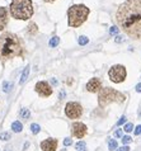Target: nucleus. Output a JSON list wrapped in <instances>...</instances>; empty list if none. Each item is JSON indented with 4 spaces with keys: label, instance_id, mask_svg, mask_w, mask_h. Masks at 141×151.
<instances>
[{
    "label": "nucleus",
    "instance_id": "f257e3e1",
    "mask_svg": "<svg viewBox=\"0 0 141 151\" xmlns=\"http://www.w3.org/2000/svg\"><path fill=\"white\" fill-rule=\"evenodd\" d=\"M118 27L134 40H141V0H126L116 12Z\"/></svg>",
    "mask_w": 141,
    "mask_h": 151
},
{
    "label": "nucleus",
    "instance_id": "f03ea898",
    "mask_svg": "<svg viewBox=\"0 0 141 151\" xmlns=\"http://www.w3.org/2000/svg\"><path fill=\"white\" fill-rule=\"evenodd\" d=\"M23 41L17 35L5 32L0 36V61H8L10 58L23 55Z\"/></svg>",
    "mask_w": 141,
    "mask_h": 151
},
{
    "label": "nucleus",
    "instance_id": "7ed1b4c3",
    "mask_svg": "<svg viewBox=\"0 0 141 151\" xmlns=\"http://www.w3.org/2000/svg\"><path fill=\"white\" fill-rule=\"evenodd\" d=\"M10 15L18 20L31 19L33 15V4L31 0H12Z\"/></svg>",
    "mask_w": 141,
    "mask_h": 151
},
{
    "label": "nucleus",
    "instance_id": "20e7f679",
    "mask_svg": "<svg viewBox=\"0 0 141 151\" xmlns=\"http://www.w3.org/2000/svg\"><path fill=\"white\" fill-rule=\"evenodd\" d=\"M90 13L89 8H86L83 4H75L68 9V23L70 27L78 28L86 20Z\"/></svg>",
    "mask_w": 141,
    "mask_h": 151
},
{
    "label": "nucleus",
    "instance_id": "39448f33",
    "mask_svg": "<svg viewBox=\"0 0 141 151\" xmlns=\"http://www.w3.org/2000/svg\"><path fill=\"white\" fill-rule=\"evenodd\" d=\"M126 100V95L113 88H102L98 94V104L101 108L107 107L109 103H123Z\"/></svg>",
    "mask_w": 141,
    "mask_h": 151
},
{
    "label": "nucleus",
    "instance_id": "423d86ee",
    "mask_svg": "<svg viewBox=\"0 0 141 151\" xmlns=\"http://www.w3.org/2000/svg\"><path fill=\"white\" fill-rule=\"evenodd\" d=\"M126 68L123 65H113L108 71V76L113 83H122L126 79Z\"/></svg>",
    "mask_w": 141,
    "mask_h": 151
},
{
    "label": "nucleus",
    "instance_id": "0eeeda50",
    "mask_svg": "<svg viewBox=\"0 0 141 151\" xmlns=\"http://www.w3.org/2000/svg\"><path fill=\"white\" fill-rule=\"evenodd\" d=\"M65 114L71 119H78L83 114V107L78 102H69L65 106Z\"/></svg>",
    "mask_w": 141,
    "mask_h": 151
},
{
    "label": "nucleus",
    "instance_id": "6e6552de",
    "mask_svg": "<svg viewBox=\"0 0 141 151\" xmlns=\"http://www.w3.org/2000/svg\"><path fill=\"white\" fill-rule=\"evenodd\" d=\"M35 89L41 96H50L52 94V88L50 86L47 81H38L36 84Z\"/></svg>",
    "mask_w": 141,
    "mask_h": 151
},
{
    "label": "nucleus",
    "instance_id": "1a4fd4ad",
    "mask_svg": "<svg viewBox=\"0 0 141 151\" xmlns=\"http://www.w3.org/2000/svg\"><path fill=\"white\" fill-rule=\"evenodd\" d=\"M86 126L81 122H74L71 126V131H73V136H75L76 138H83L86 135Z\"/></svg>",
    "mask_w": 141,
    "mask_h": 151
},
{
    "label": "nucleus",
    "instance_id": "9d476101",
    "mask_svg": "<svg viewBox=\"0 0 141 151\" xmlns=\"http://www.w3.org/2000/svg\"><path fill=\"white\" fill-rule=\"evenodd\" d=\"M101 89H102V81L98 78H93L86 83V90L90 91V93H97V91H101Z\"/></svg>",
    "mask_w": 141,
    "mask_h": 151
},
{
    "label": "nucleus",
    "instance_id": "9b49d317",
    "mask_svg": "<svg viewBox=\"0 0 141 151\" xmlns=\"http://www.w3.org/2000/svg\"><path fill=\"white\" fill-rule=\"evenodd\" d=\"M41 149L43 151H56L57 149V141L55 138H47L41 142Z\"/></svg>",
    "mask_w": 141,
    "mask_h": 151
},
{
    "label": "nucleus",
    "instance_id": "f8f14e48",
    "mask_svg": "<svg viewBox=\"0 0 141 151\" xmlns=\"http://www.w3.org/2000/svg\"><path fill=\"white\" fill-rule=\"evenodd\" d=\"M8 24V10L6 8L0 6V31H3Z\"/></svg>",
    "mask_w": 141,
    "mask_h": 151
},
{
    "label": "nucleus",
    "instance_id": "ddd939ff",
    "mask_svg": "<svg viewBox=\"0 0 141 151\" xmlns=\"http://www.w3.org/2000/svg\"><path fill=\"white\" fill-rule=\"evenodd\" d=\"M29 66H26V69L23 70V73H22V75H20V79H19V84H24L27 81V79H28V76H29Z\"/></svg>",
    "mask_w": 141,
    "mask_h": 151
},
{
    "label": "nucleus",
    "instance_id": "4468645a",
    "mask_svg": "<svg viewBox=\"0 0 141 151\" xmlns=\"http://www.w3.org/2000/svg\"><path fill=\"white\" fill-rule=\"evenodd\" d=\"M12 129H13L14 132H22L23 129V124L19 122V121H15V122L12 123Z\"/></svg>",
    "mask_w": 141,
    "mask_h": 151
},
{
    "label": "nucleus",
    "instance_id": "2eb2a0df",
    "mask_svg": "<svg viewBox=\"0 0 141 151\" xmlns=\"http://www.w3.org/2000/svg\"><path fill=\"white\" fill-rule=\"evenodd\" d=\"M37 32H38V27H37V24L33 23V22H31L29 26H28V33L33 36V35H36Z\"/></svg>",
    "mask_w": 141,
    "mask_h": 151
},
{
    "label": "nucleus",
    "instance_id": "dca6fc26",
    "mask_svg": "<svg viewBox=\"0 0 141 151\" xmlns=\"http://www.w3.org/2000/svg\"><path fill=\"white\" fill-rule=\"evenodd\" d=\"M20 117H22L23 119H28L31 117V112L29 109H27V108H23V109H20Z\"/></svg>",
    "mask_w": 141,
    "mask_h": 151
},
{
    "label": "nucleus",
    "instance_id": "f3484780",
    "mask_svg": "<svg viewBox=\"0 0 141 151\" xmlns=\"http://www.w3.org/2000/svg\"><path fill=\"white\" fill-rule=\"evenodd\" d=\"M75 147H76L78 151H88V150H86V144L84 141H79Z\"/></svg>",
    "mask_w": 141,
    "mask_h": 151
},
{
    "label": "nucleus",
    "instance_id": "a211bd4d",
    "mask_svg": "<svg viewBox=\"0 0 141 151\" xmlns=\"http://www.w3.org/2000/svg\"><path fill=\"white\" fill-rule=\"evenodd\" d=\"M59 43H60V38L57 36H55V37H52V38L50 40V43L48 45H50V47H56Z\"/></svg>",
    "mask_w": 141,
    "mask_h": 151
},
{
    "label": "nucleus",
    "instance_id": "6ab92c4d",
    "mask_svg": "<svg viewBox=\"0 0 141 151\" xmlns=\"http://www.w3.org/2000/svg\"><path fill=\"white\" fill-rule=\"evenodd\" d=\"M31 131L33 135H37L40 131H41V127H40V124H37V123H32L31 124Z\"/></svg>",
    "mask_w": 141,
    "mask_h": 151
},
{
    "label": "nucleus",
    "instance_id": "aec40b11",
    "mask_svg": "<svg viewBox=\"0 0 141 151\" xmlns=\"http://www.w3.org/2000/svg\"><path fill=\"white\" fill-rule=\"evenodd\" d=\"M88 42H89V38L88 37H85V36H80L79 37V40H78V43L80 46H85Z\"/></svg>",
    "mask_w": 141,
    "mask_h": 151
},
{
    "label": "nucleus",
    "instance_id": "412c9836",
    "mask_svg": "<svg viewBox=\"0 0 141 151\" xmlns=\"http://www.w3.org/2000/svg\"><path fill=\"white\" fill-rule=\"evenodd\" d=\"M108 149L111 151H114L116 149H117V141H116V140H109V142H108Z\"/></svg>",
    "mask_w": 141,
    "mask_h": 151
},
{
    "label": "nucleus",
    "instance_id": "4be33fe9",
    "mask_svg": "<svg viewBox=\"0 0 141 151\" xmlns=\"http://www.w3.org/2000/svg\"><path fill=\"white\" fill-rule=\"evenodd\" d=\"M12 88H13V84H12V83L5 81V83L3 84V89H4V91H5V93H9Z\"/></svg>",
    "mask_w": 141,
    "mask_h": 151
},
{
    "label": "nucleus",
    "instance_id": "5701e85b",
    "mask_svg": "<svg viewBox=\"0 0 141 151\" xmlns=\"http://www.w3.org/2000/svg\"><path fill=\"white\" fill-rule=\"evenodd\" d=\"M0 140H3V141H8V140H10V133H8V132H3V133H0Z\"/></svg>",
    "mask_w": 141,
    "mask_h": 151
},
{
    "label": "nucleus",
    "instance_id": "b1692460",
    "mask_svg": "<svg viewBox=\"0 0 141 151\" xmlns=\"http://www.w3.org/2000/svg\"><path fill=\"white\" fill-rule=\"evenodd\" d=\"M118 31H119V28H117L116 26H113V27L109 28V35L114 36V35H117V33H118Z\"/></svg>",
    "mask_w": 141,
    "mask_h": 151
},
{
    "label": "nucleus",
    "instance_id": "393cba45",
    "mask_svg": "<svg viewBox=\"0 0 141 151\" xmlns=\"http://www.w3.org/2000/svg\"><path fill=\"white\" fill-rule=\"evenodd\" d=\"M132 129H134V124H132V123H127L125 126V128H123V131H126L128 133V132H131Z\"/></svg>",
    "mask_w": 141,
    "mask_h": 151
},
{
    "label": "nucleus",
    "instance_id": "a878e982",
    "mask_svg": "<svg viewBox=\"0 0 141 151\" xmlns=\"http://www.w3.org/2000/svg\"><path fill=\"white\" fill-rule=\"evenodd\" d=\"M131 141H132V138H131L130 136H123V137H122V142H123V144H125V145L130 144Z\"/></svg>",
    "mask_w": 141,
    "mask_h": 151
},
{
    "label": "nucleus",
    "instance_id": "bb28decb",
    "mask_svg": "<svg viewBox=\"0 0 141 151\" xmlns=\"http://www.w3.org/2000/svg\"><path fill=\"white\" fill-rule=\"evenodd\" d=\"M71 144H73V140H71V138L66 137V138H65V140H64V145H65V146H70V145H71Z\"/></svg>",
    "mask_w": 141,
    "mask_h": 151
},
{
    "label": "nucleus",
    "instance_id": "cd10ccee",
    "mask_svg": "<svg viewBox=\"0 0 141 151\" xmlns=\"http://www.w3.org/2000/svg\"><path fill=\"white\" fill-rule=\"evenodd\" d=\"M125 122H126V117H125V116H122L121 118H119V121L117 122V126H121V124H123Z\"/></svg>",
    "mask_w": 141,
    "mask_h": 151
},
{
    "label": "nucleus",
    "instance_id": "c85d7f7f",
    "mask_svg": "<svg viewBox=\"0 0 141 151\" xmlns=\"http://www.w3.org/2000/svg\"><path fill=\"white\" fill-rule=\"evenodd\" d=\"M135 135H136V136L141 135V124H140V126H137V127L135 128Z\"/></svg>",
    "mask_w": 141,
    "mask_h": 151
},
{
    "label": "nucleus",
    "instance_id": "c756f323",
    "mask_svg": "<svg viewBox=\"0 0 141 151\" xmlns=\"http://www.w3.org/2000/svg\"><path fill=\"white\" fill-rule=\"evenodd\" d=\"M117 151H130V147L128 146H122V147H119V149H117Z\"/></svg>",
    "mask_w": 141,
    "mask_h": 151
},
{
    "label": "nucleus",
    "instance_id": "7c9ffc66",
    "mask_svg": "<svg viewBox=\"0 0 141 151\" xmlns=\"http://www.w3.org/2000/svg\"><path fill=\"white\" fill-rule=\"evenodd\" d=\"M114 136L116 137H122V131L121 129H117V131L114 132Z\"/></svg>",
    "mask_w": 141,
    "mask_h": 151
},
{
    "label": "nucleus",
    "instance_id": "2f4dec72",
    "mask_svg": "<svg viewBox=\"0 0 141 151\" xmlns=\"http://www.w3.org/2000/svg\"><path fill=\"white\" fill-rule=\"evenodd\" d=\"M136 91H137V93H141V83L136 85Z\"/></svg>",
    "mask_w": 141,
    "mask_h": 151
},
{
    "label": "nucleus",
    "instance_id": "473e14b6",
    "mask_svg": "<svg viewBox=\"0 0 141 151\" xmlns=\"http://www.w3.org/2000/svg\"><path fill=\"white\" fill-rule=\"evenodd\" d=\"M116 42H117V43L122 42V37H121V36H117V37H116Z\"/></svg>",
    "mask_w": 141,
    "mask_h": 151
},
{
    "label": "nucleus",
    "instance_id": "72a5a7b5",
    "mask_svg": "<svg viewBox=\"0 0 141 151\" xmlns=\"http://www.w3.org/2000/svg\"><path fill=\"white\" fill-rule=\"evenodd\" d=\"M64 96H65V91H63V93H60V99H61V98H64Z\"/></svg>",
    "mask_w": 141,
    "mask_h": 151
},
{
    "label": "nucleus",
    "instance_id": "f704fd0d",
    "mask_svg": "<svg viewBox=\"0 0 141 151\" xmlns=\"http://www.w3.org/2000/svg\"><path fill=\"white\" fill-rule=\"evenodd\" d=\"M52 84H53V85H56V84H57V81L55 80V79H52Z\"/></svg>",
    "mask_w": 141,
    "mask_h": 151
},
{
    "label": "nucleus",
    "instance_id": "c9c22d12",
    "mask_svg": "<svg viewBox=\"0 0 141 151\" xmlns=\"http://www.w3.org/2000/svg\"><path fill=\"white\" fill-rule=\"evenodd\" d=\"M45 1H46V3H53L55 0H45Z\"/></svg>",
    "mask_w": 141,
    "mask_h": 151
}]
</instances>
